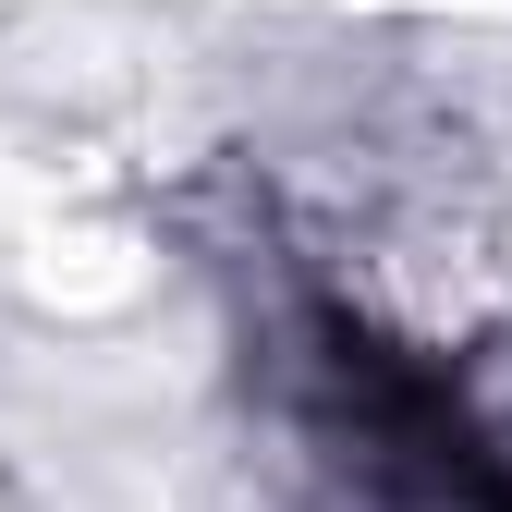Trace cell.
I'll return each instance as SVG.
<instances>
[{"instance_id":"cell-1","label":"cell","mask_w":512,"mask_h":512,"mask_svg":"<svg viewBox=\"0 0 512 512\" xmlns=\"http://www.w3.org/2000/svg\"><path fill=\"white\" fill-rule=\"evenodd\" d=\"M244 366L317 512H512V452L427 342L378 330L317 269H256Z\"/></svg>"}]
</instances>
